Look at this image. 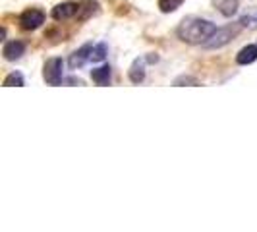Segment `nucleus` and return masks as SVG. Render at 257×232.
Listing matches in <instances>:
<instances>
[{
	"label": "nucleus",
	"instance_id": "6e6552de",
	"mask_svg": "<svg viewBox=\"0 0 257 232\" xmlns=\"http://www.w3.org/2000/svg\"><path fill=\"white\" fill-rule=\"evenodd\" d=\"M91 49H93V43H87V45H83L81 49H77V51L70 56V60H68L70 68H72V70H76V68H81L85 62H89Z\"/></svg>",
	"mask_w": 257,
	"mask_h": 232
},
{
	"label": "nucleus",
	"instance_id": "39448f33",
	"mask_svg": "<svg viewBox=\"0 0 257 232\" xmlns=\"http://www.w3.org/2000/svg\"><path fill=\"white\" fill-rule=\"evenodd\" d=\"M43 22H45V14L43 10H39V8H29L26 12L20 16V26L27 29V31H33V29H37V27L43 26Z\"/></svg>",
	"mask_w": 257,
	"mask_h": 232
},
{
	"label": "nucleus",
	"instance_id": "0eeeda50",
	"mask_svg": "<svg viewBox=\"0 0 257 232\" xmlns=\"http://www.w3.org/2000/svg\"><path fill=\"white\" fill-rule=\"evenodd\" d=\"M26 52V45L22 43V41H8V43H4V47H2V56L6 58V60H20L22 58V54Z\"/></svg>",
	"mask_w": 257,
	"mask_h": 232
},
{
	"label": "nucleus",
	"instance_id": "f257e3e1",
	"mask_svg": "<svg viewBox=\"0 0 257 232\" xmlns=\"http://www.w3.org/2000/svg\"><path fill=\"white\" fill-rule=\"evenodd\" d=\"M217 31V26L203 18H186L176 29V35L180 41L188 45H203L207 39Z\"/></svg>",
	"mask_w": 257,
	"mask_h": 232
},
{
	"label": "nucleus",
	"instance_id": "9b49d317",
	"mask_svg": "<svg viewBox=\"0 0 257 232\" xmlns=\"http://www.w3.org/2000/svg\"><path fill=\"white\" fill-rule=\"evenodd\" d=\"M219 12L230 18L238 12V0H219Z\"/></svg>",
	"mask_w": 257,
	"mask_h": 232
},
{
	"label": "nucleus",
	"instance_id": "dca6fc26",
	"mask_svg": "<svg viewBox=\"0 0 257 232\" xmlns=\"http://www.w3.org/2000/svg\"><path fill=\"white\" fill-rule=\"evenodd\" d=\"M174 87H182V85H192V87H197L199 85V81L192 76H180L174 79V83H172Z\"/></svg>",
	"mask_w": 257,
	"mask_h": 232
},
{
	"label": "nucleus",
	"instance_id": "20e7f679",
	"mask_svg": "<svg viewBox=\"0 0 257 232\" xmlns=\"http://www.w3.org/2000/svg\"><path fill=\"white\" fill-rule=\"evenodd\" d=\"M79 10H81V2H62L52 8V18L56 22H66L79 16Z\"/></svg>",
	"mask_w": 257,
	"mask_h": 232
},
{
	"label": "nucleus",
	"instance_id": "f8f14e48",
	"mask_svg": "<svg viewBox=\"0 0 257 232\" xmlns=\"http://www.w3.org/2000/svg\"><path fill=\"white\" fill-rule=\"evenodd\" d=\"M242 27L245 29H257V8L253 10H249L247 14H244L242 18H240V22H238Z\"/></svg>",
	"mask_w": 257,
	"mask_h": 232
},
{
	"label": "nucleus",
	"instance_id": "2eb2a0df",
	"mask_svg": "<svg viewBox=\"0 0 257 232\" xmlns=\"http://www.w3.org/2000/svg\"><path fill=\"white\" fill-rule=\"evenodd\" d=\"M184 0H159V10L163 14H170L174 10H178Z\"/></svg>",
	"mask_w": 257,
	"mask_h": 232
},
{
	"label": "nucleus",
	"instance_id": "9d476101",
	"mask_svg": "<svg viewBox=\"0 0 257 232\" xmlns=\"http://www.w3.org/2000/svg\"><path fill=\"white\" fill-rule=\"evenodd\" d=\"M257 60V45H247L236 54V62L240 66H247Z\"/></svg>",
	"mask_w": 257,
	"mask_h": 232
},
{
	"label": "nucleus",
	"instance_id": "423d86ee",
	"mask_svg": "<svg viewBox=\"0 0 257 232\" xmlns=\"http://www.w3.org/2000/svg\"><path fill=\"white\" fill-rule=\"evenodd\" d=\"M159 58L157 56H142V58H138L132 68H130V79H132V83H142L143 79H145V62H157Z\"/></svg>",
	"mask_w": 257,
	"mask_h": 232
},
{
	"label": "nucleus",
	"instance_id": "1a4fd4ad",
	"mask_svg": "<svg viewBox=\"0 0 257 232\" xmlns=\"http://www.w3.org/2000/svg\"><path fill=\"white\" fill-rule=\"evenodd\" d=\"M91 79L97 83V85H108L110 83V66H99V68H93L91 70Z\"/></svg>",
	"mask_w": 257,
	"mask_h": 232
},
{
	"label": "nucleus",
	"instance_id": "f03ea898",
	"mask_svg": "<svg viewBox=\"0 0 257 232\" xmlns=\"http://www.w3.org/2000/svg\"><path fill=\"white\" fill-rule=\"evenodd\" d=\"M240 27H242V26L220 27V29H217V31H215V33H213V35H211V37H209L205 43H203V47H205V49H220V47L228 45L232 39L238 35Z\"/></svg>",
	"mask_w": 257,
	"mask_h": 232
},
{
	"label": "nucleus",
	"instance_id": "ddd939ff",
	"mask_svg": "<svg viewBox=\"0 0 257 232\" xmlns=\"http://www.w3.org/2000/svg\"><path fill=\"white\" fill-rule=\"evenodd\" d=\"M26 85V79L20 72H12L4 77V87H24Z\"/></svg>",
	"mask_w": 257,
	"mask_h": 232
},
{
	"label": "nucleus",
	"instance_id": "7ed1b4c3",
	"mask_svg": "<svg viewBox=\"0 0 257 232\" xmlns=\"http://www.w3.org/2000/svg\"><path fill=\"white\" fill-rule=\"evenodd\" d=\"M43 77L49 85H60L64 79V60L62 58H49L43 68Z\"/></svg>",
	"mask_w": 257,
	"mask_h": 232
},
{
	"label": "nucleus",
	"instance_id": "4468645a",
	"mask_svg": "<svg viewBox=\"0 0 257 232\" xmlns=\"http://www.w3.org/2000/svg\"><path fill=\"white\" fill-rule=\"evenodd\" d=\"M104 58H106V45H104V43H97V45H93L89 62H103Z\"/></svg>",
	"mask_w": 257,
	"mask_h": 232
}]
</instances>
